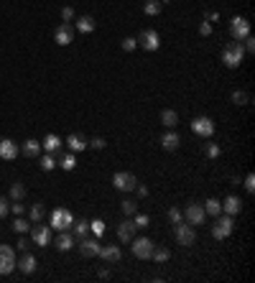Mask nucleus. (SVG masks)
Listing matches in <instances>:
<instances>
[{"instance_id": "34", "label": "nucleus", "mask_w": 255, "mask_h": 283, "mask_svg": "<svg viewBox=\"0 0 255 283\" xmlns=\"http://www.w3.org/2000/svg\"><path fill=\"white\" fill-rule=\"evenodd\" d=\"M161 8H163V5H161L158 0H148V3L143 5V10H145V15H158V13H161Z\"/></svg>"}, {"instance_id": "45", "label": "nucleus", "mask_w": 255, "mask_h": 283, "mask_svg": "<svg viewBox=\"0 0 255 283\" xmlns=\"http://www.w3.org/2000/svg\"><path fill=\"white\" fill-rule=\"evenodd\" d=\"M87 145H89V148H95V150H102L107 143H105V138H92V141H87Z\"/></svg>"}, {"instance_id": "46", "label": "nucleus", "mask_w": 255, "mask_h": 283, "mask_svg": "<svg viewBox=\"0 0 255 283\" xmlns=\"http://www.w3.org/2000/svg\"><path fill=\"white\" fill-rule=\"evenodd\" d=\"M207 156L209 158H217L220 156V145L217 143H207Z\"/></svg>"}, {"instance_id": "24", "label": "nucleus", "mask_w": 255, "mask_h": 283, "mask_svg": "<svg viewBox=\"0 0 255 283\" xmlns=\"http://www.w3.org/2000/svg\"><path fill=\"white\" fill-rule=\"evenodd\" d=\"M66 145H69V150H71V153H79V150H84V148H87V138H84V136H79V133H74V136H69V138H66Z\"/></svg>"}, {"instance_id": "6", "label": "nucleus", "mask_w": 255, "mask_h": 283, "mask_svg": "<svg viewBox=\"0 0 255 283\" xmlns=\"http://www.w3.org/2000/svg\"><path fill=\"white\" fill-rule=\"evenodd\" d=\"M15 250L10 245H0V276H8L15 271Z\"/></svg>"}, {"instance_id": "21", "label": "nucleus", "mask_w": 255, "mask_h": 283, "mask_svg": "<svg viewBox=\"0 0 255 283\" xmlns=\"http://www.w3.org/2000/svg\"><path fill=\"white\" fill-rule=\"evenodd\" d=\"M62 138L57 136V133H49L44 141H41V148L46 150V153H59V148H62Z\"/></svg>"}, {"instance_id": "16", "label": "nucleus", "mask_w": 255, "mask_h": 283, "mask_svg": "<svg viewBox=\"0 0 255 283\" xmlns=\"http://www.w3.org/2000/svg\"><path fill=\"white\" fill-rule=\"evenodd\" d=\"M15 268L21 271V273H26V276H31V273H36V268H39V263H36V258L31 255V253H23V258L15 263Z\"/></svg>"}, {"instance_id": "20", "label": "nucleus", "mask_w": 255, "mask_h": 283, "mask_svg": "<svg viewBox=\"0 0 255 283\" xmlns=\"http://www.w3.org/2000/svg\"><path fill=\"white\" fill-rule=\"evenodd\" d=\"M161 145H163L166 150H179V145H181V138H179V133H176V130H169V133H163V136H161Z\"/></svg>"}, {"instance_id": "42", "label": "nucleus", "mask_w": 255, "mask_h": 283, "mask_svg": "<svg viewBox=\"0 0 255 283\" xmlns=\"http://www.w3.org/2000/svg\"><path fill=\"white\" fill-rule=\"evenodd\" d=\"M243 41H245V44H243V49H245V54H253V51H255V39H253V36H245Z\"/></svg>"}, {"instance_id": "38", "label": "nucleus", "mask_w": 255, "mask_h": 283, "mask_svg": "<svg viewBox=\"0 0 255 283\" xmlns=\"http://www.w3.org/2000/svg\"><path fill=\"white\" fill-rule=\"evenodd\" d=\"M133 217H135V219H133V224H135V230H145V227H148V222H151V219H148V214H133Z\"/></svg>"}, {"instance_id": "37", "label": "nucleus", "mask_w": 255, "mask_h": 283, "mask_svg": "<svg viewBox=\"0 0 255 283\" xmlns=\"http://www.w3.org/2000/svg\"><path fill=\"white\" fill-rule=\"evenodd\" d=\"M31 219H33V222H41V219H44V217H46V210H44V204H39V202H36V204H33V207H31Z\"/></svg>"}, {"instance_id": "35", "label": "nucleus", "mask_w": 255, "mask_h": 283, "mask_svg": "<svg viewBox=\"0 0 255 283\" xmlns=\"http://www.w3.org/2000/svg\"><path fill=\"white\" fill-rule=\"evenodd\" d=\"M232 102L243 107V105H248V102H250V95H248V92H243V89H235V92H232Z\"/></svg>"}, {"instance_id": "31", "label": "nucleus", "mask_w": 255, "mask_h": 283, "mask_svg": "<svg viewBox=\"0 0 255 283\" xmlns=\"http://www.w3.org/2000/svg\"><path fill=\"white\" fill-rule=\"evenodd\" d=\"M23 197H26V189H23L21 181H15V184L10 186V199H13V202H21Z\"/></svg>"}, {"instance_id": "3", "label": "nucleus", "mask_w": 255, "mask_h": 283, "mask_svg": "<svg viewBox=\"0 0 255 283\" xmlns=\"http://www.w3.org/2000/svg\"><path fill=\"white\" fill-rule=\"evenodd\" d=\"M130 242H133V245H130V250H133V255H135V258L148 260V258L153 255V248H156V245H153V240H151V237H138V240L133 237Z\"/></svg>"}, {"instance_id": "7", "label": "nucleus", "mask_w": 255, "mask_h": 283, "mask_svg": "<svg viewBox=\"0 0 255 283\" xmlns=\"http://www.w3.org/2000/svg\"><path fill=\"white\" fill-rule=\"evenodd\" d=\"M230 36H232L235 41H243L245 36H250V21L243 18V15H235V18L230 21Z\"/></svg>"}, {"instance_id": "26", "label": "nucleus", "mask_w": 255, "mask_h": 283, "mask_svg": "<svg viewBox=\"0 0 255 283\" xmlns=\"http://www.w3.org/2000/svg\"><path fill=\"white\" fill-rule=\"evenodd\" d=\"M161 123H163L169 130H174V128L179 125V112H176V110H163V112H161Z\"/></svg>"}, {"instance_id": "11", "label": "nucleus", "mask_w": 255, "mask_h": 283, "mask_svg": "<svg viewBox=\"0 0 255 283\" xmlns=\"http://www.w3.org/2000/svg\"><path fill=\"white\" fill-rule=\"evenodd\" d=\"M138 46H143L145 51H158V46H161V36H158V31L145 28V31L138 36Z\"/></svg>"}, {"instance_id": "30", "label": "nucleus", "mask_w": 255, "mask_h": 283, "mask_svg": "<svg viewBox=\"0 0 255 283\" xmlns=\"http://www.w3.org/2000/svg\"><path fill=\"white\" fill-rule=\"evenodd\" d=\"M39 163H41L44 171H54V168H57V158H54V153H44V156L39 158Z\"/></svg>"}, {"instance_id": "19", "label": "nucleus", "mask_w": 255, "mask_h": 283, "mask_svg": "<svg viewBox=\"0 0 255 283\" xmlns=\"http://www.w3.org/2000/svg\"><path fill=\"white\" fill-rule=\"evenodd\" d=\"M100 242L97 240H82L79 242V253L84 255V258H97V253H100Z\"/></svg>"}, {"instance_id": "25", "label": "nucleus", "mask_w": 255, "mask_h": 283, "mask_svg": "<svg viewBox=\"0 0 255 283\" xmlns=\"http://www.w3.org/2000/svg\"><path fill=\"white\" fill-rule=\"evenodd\" d=\"M95 26H97V23H95L92 15H82V18H77V31H79V33H92Z\"/></svg>"}, {"instance_id": "2", "label": "nucleus", "mask_w": 255, "mask_h": 283, "mask_svg": "<svg viewBox=\"0 0 255 283\" xmlns=\"http://www.w3.org/2000/svg\"><path fill=\"white\" fill-rule=\"evenodd\" d=\"M71 224H74V214L69 212L66 207H59V210H54L51 212V230H57V232H62V230H71Z\"/></svg>"}, {"instance_id": "1", "label": "nucleus", "mask_w": 255, "mask_h": 283, "mask_svg": "<svg viewBox=\"0 0 255 283\" xmlns=\"http://www.w3.org/2000/svg\"><path fill=\"white\" fill-rule=\"evenodd\" d=\"M243 59H245V49H243L240 41H230V44L222 49V64H225V67L238 69V67L243 64Z\"/></svg>"}, {"instance_id": "39", "label": "nucleus", "mask_w": 255, "mask_h": 283, "mask_svg": "<svg viewBox=\"0 0 255 283\" xmlns=\"http://www.w3.org/2000/svg\"><path fill=\"white\" fill-rule=\"evenodd\" d=\"M169 219H171V224H176V222H184V212H181L179 207H171V210H169Z\"/></svg>"}, {"instance_id": "29", "label": "nucleus", "mask_w": 255, "mask_h": 283, "mask_svg": "<svg viewBox=\"0 0 255 283\" xmlns=\"http://www.w3.org/2000/svg\"><path fill=\"white\" fill-rule=\"evenodd\" d=\"M204 212L212 214V217L222 214V202H220V199H207V202H204Z\"/></svg>"}, {"instance_id": "15", "label": "nucleus", "mask_w": 255, "mask_h": 283, "mask_svg": "<svg viewBox=\"0 0 255 283\" xmlns=\"http://www.w3.org/2000/svg\"><path fill=\"white\" fill-rule=\"evenodd\" d=\"M18 153H21V148L10 141V138H0V158H3V161H13Z\"/></svg>"}, {"instance_id": "22", "label": "nucleus", "mask_w": 255, "mask_h": 283, "mask_svg": "<svg viewBox=\"0 0 255 283\" xmlns=\"http://www.w3.org/2000/svg\"><path fill=\"white\" fill-rule=\"evenodd\" d=\"M240 210H243V204H240V199L235 197V194H230L225 202H222V212L230 214V217H235V214H240Z\"/></svg>"}, {"instance_id": "48", "label": "nucleus", "mask_w": 255, "mask_h": 283, "mask_svg": "<svg viewBox=\"0 0 255 283\" xmlns=\"http://www.w3.org/2000/svg\"><path fill=\"white\" fill-rule=\"evenodd\" d=\"M62 18H64V23H69V21L74 18V8H69V5L62 8Z\"/></svg>"}, {"instance_id": "8", "label": "nucleus", "mask_w": 255, "mask_h": 283, "mask_svg": "<svg viewBox=\"0 0 255 283\" xmlns=\"http://www.w3.org/2000/svg\"><path fill=\"white\" fill-rule=\"evenodd\" d=\"M191 130H194L196 136H202V138H212V136H214V123H212V118L199 115V118L191 120Z\"/></svg>"}, {"instance_id": "23", "label": "nucleus", "mask_w": 255, "mask_h": 283, "mask_svg": "<svg viewBox=\"0 0 255 283\" xmlns=\"http://www.w3.org/2000/svg\"><path fill=\"white\" fill-rule=\"evenodd\" d=\"M21 153H23L26 158H39V156H41V143L31 138V141H26L21 145Z\"/></svg>"}, {"instance_id": "36", "label": "nucleus", "mask_w": 255, "mask_h": 283, "mask_svg": "<svg viewBox=\"0 0 255 283\" xmlns=\"http://www.w3.org/2000/svg\"><path fill=\"white\" fill-rule=\"evenodd\" d=\"M89 232H92L95 237H102V235H105V222H102V219H92V222H89Z\"/></svg>"}, {"instance_id": "27", "label": "nucleus", "mask_w": 255, "mask_h": 283, "mask_svg": "<svg viewBox=\"0 0 255 283\" xmlns=\"http://www.w3.org/2000/svg\"><path fill=\"white\" fill-rule=\"evenodd\" d=\"M28 230H31V222H28V219H23V217L18 214V217L13 219V232H18V235H26Z\"/></svg>"}, {"instance_id": "13", "label": "nucleus", "mask_w": 255, "mask_h": 283, "mask_svg": "<svg viewBox=\"0 0 255 283\" xmlns=\"http://www.w3.org/2000/svg\"><path fill=\"white\" fill-rule=\"evenodd\" d=\"M97 258H102L105 263H118L123 258V250H120V245H105V248H100Z\"/></svg>"}, {"instance_id": "33", "label": "nucleus", "mask_w": 255, "mask_h": 283, "mask_svg": "<svg viewBox=\"0 0 255 283\" xmlns=\"http://www.w3.org/2000/svg\"><path fill=\"white\" fill-rule=\"evenodd\" d=\"M59 166H62L64 171H74V168H77V158H74V153H66V156H62Z\"/></svg>"}, {"instance_id": "51", "label": "nucleus", "mask_w": 255, "mask_h": 283, "mask_svg": "<svg viewBox=\"0 0 255 283\" xmlns=\"http://www.w3.org/2000/svg\"><path fill=\"white\" fill-rule=\"evenodd\" d=\"M135 189H138V197H148V186H143V184H138Z\"/></svg>"}, {"instance_id": "28", "label": "nucleus", "mask_w": 255, "mask_h": 283, "mask_svg": "<svg viewBox=\"0 0 255 283\" xmlns=\"http://www.w3.org/2000/svg\"><path fill=\"white\" fill-rule=\"evenodd\" d=\"M156 263H166L169 258H171V250L169 248H163V245H158V248H153V255H151Z\"/></svg>"}, {"instance_id": "50", "label": "nucleus", "mask_w": 255, "mask_h": 283, "mask_svg": "<svg viewBox=\"0 0 255 283\" xmlns=\"http://www.w3.org/2000/svg\"><path fill=\"white\" fill-rule=\"evenodd\" d=\"M10 210H13V214L18 217V214H23V204H21V202H13V204H10Z\"/></svg>"}, {"instance_id": "4", "label": "nucleus", "mask_w": 255, "mask_h": 283, "mask_svg": "<svg viewBox=\"0 0 255 283\" xmlns=\"http://www.w3.org/2000/svg\"><path fill=\"white\" fill-rule=\"evenodd\" d=\"M174 237L179 240V245L189 248L196 242V232H194V224H184V222H176L174 224Z\"/></svg>"}, {"instance_id": "32", "label": "nucleus", "mask_w": 255, "mask_h": 283, "mask_svg": "<svg viewBox=\"0 0 255 283\" xmlns=\"http://www.w3.org/2000/svg\"><path fill=\"white\" fill-rule=\"evenodd\" d=\"M71 227H74V235H77V237H84V235L89 232V222H87V219H77Z\"/></svg>"}, {"instance_id": "49", "label": "nucleus", "mask_w": 255, "mask_h": 283, "mask_svg": "<svg viewBox=\"0 0 255 283\" xmlns=\"http://www.w3.org/2000/svg\"><path fill=\"white\" fill-rule=\"evenodd\" d=\"M15 248H18V250H21V253H28V248H31V242H28V240H26V237H21V240H18V242H15Z\"/></svg>"}, {"instance_id": "14", "label": "nucleus", "mask_w": 255, "mask_h": 283, "mask_svg": "<svg viewBox=\"0 0 255 283\" xmlns=\"http://www.w3.org/2000/svg\"><path fill=\"white\" fill-rule=\"evenodd\" d=\"M204 217H207V212H204L202 204H189V207L184 210V219H187L189 224H202Z\"/></svg>"}, {"instance_id": "44", "label": "nucleus", "mask_w": 255, "mask_h": 283, "mask_svg": "<svg viewBox=\"0 0 255 283\" xmlns=\"http://www.w3.org/2000/svg\"><path fill=\"white\" fill-rule=\"evenodd\" d=\"M243 186H245V192H248V194H253V192H255V176H253V174H248V176H245V184H243Z\"/></svg>"}, {"instance_id": "9", "label": "nucleus", "mask_w": 255, "mask_h": 283, "mask_svg": "<svg viewBox=\"0 0 255 283\" xmlns=\"http://www.w3.org/2000/svg\"><path fill=\"white\" fill-rule=\"evenodd\" d=\"M31 240H33V245H39V248H46V245H51V227L49 224H33L31 227Z\"/></svg>"}, {"instance_id": "17", "label": "nucleus", "mask_w": 255, "mask_h": 283, "mask_svg": "<svg viewBox=\"0 0 255 283\" xmlns=\"http://www.w3.org/2000/svg\"><path fill=\"white\" fill-rule=\"evenodd\" d=\"M74 242H77V240H74V235H71L69 230H62V232L57 235V250H59V253H69V250L74 248Z\"/></svg>"}, {"instance_id": "43", "label": "nucleus", "mask_w": 255, "mask_h": 283, "mask_svg": "<svg viewBox=\"0 0 255 283\" xmlns=\"http://www.w3.org/2000/svg\"><path fill=\"white\" fill-rule=\"evenodd\" d=\"M138 212V207H135V202H130V199H125V202H123V214H128V217H130V214H135Z\"/></svg>"}, {"instance_id": "12", "label": "nucleus", "mask_w": 255, "mask_h": 283, "mask_svg": "<svg viewBox=\"0 0 255 283\" xmlns=\"http://www.w3.org/2000/svg\"><path fill=\"white\" fill-rule=\"evenodd\" d=\"M54 41H57L59 46H69V44L74 41V26H71V23L57 26V31H54Z\"/></svg>"}, {"instance_id": "47", "label": "nucleus", "mask_w": 255, "mask_h": 283, "mask_svg": "<svg viewBox=\"0 0 255 283\" xmlns=\"http://www.w3.org/2000/svg\"><path fill=\"white\" fill-rule=\"evenodd\" d=\"M8 212H10V202H8L5 197H0V219H3Z\"/></svg>"}, {"instance_id": "18", "label": "nucleus", "mask_w": 255, "mask_h": 283, "mask_svg": "<svg viewBox=\"0 0 255 283\" xmlns=\"http://www.w3.org/2000/svg\"><path fill=\"white\" fill-rule=\"evenodd\" d=\"M118 237H120V242H130V240L135 237V224H133V219H123V222L118 224Z\"/></svg>"}, {"instance_id": "40", "label": "nucleus", "mask_w": 255, "mask_h": 283, "mask_svg": "<svg viewBox=\"0 0 255 283\" xmlns=\"http://www.w3.org/2000/svg\"><path fill=\"white\" fill-rule=\"evenodd\" d=\"M199 36H204V39L212 36V23H209V21H202V23H199Z\"/></svg>"}, {"instance_id": "41", "label": "nucleus", "mask_w": 255, "mask_h": 283, "mask_svg": "<svg viewBox=\"0 0 255 283\" xmlns=\"http://www.w3.org/2000/svg\"><path fill=\"white\" fill-rule=\"evenodd\" d=\"M135 46H138V39H133V36L123 39V49H125V51H135Z\"/></svg>"}, {"instance_id": "10", "label": "nucleus", "mask_w": 255, "mask_h": 283, "mask_svg": "<svg viewBox=\"0 0 255 283\" xmlns=\"http://www.w3.org/2000/svg\"><path fill=\"white\" fill-rule=\"evenodd\" d=\"M113 184H115V189H118V192H135L138 179H135L130 171H118V174L113 176Z\"/></svg>"}, {"instance_id": "5", "label": "nucleus", "mask_w": 255, "mask_h": 283, "mask_svg": "<svg viewBox=\"0 0 255 283\" xmlns=\"http://www.w3.org/2000/svg\"><path fill=\"white\" fill-rule=\"evenodd\" d=\"M232 217L230 214H217V222L212 224V235L217 237V240H225V237H230L232 235Z\"/></svg>"}]
</instances>
